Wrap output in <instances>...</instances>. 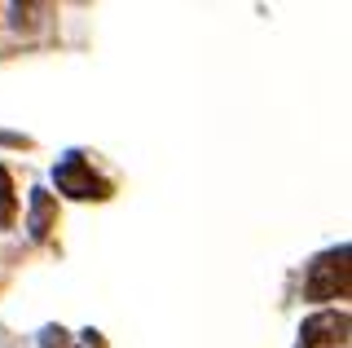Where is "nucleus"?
I'll list each match as a JSON object with an SVG mask.
<instances>
[{"label": "nucleus", "instance_id": "f257e3e1", "mask_svg": "<svg viewBox=\"0 0 352 348\" xmlns=\"http://www.w3.org/2000/svg\"><path fill=\"white\" fill-rule=\"evenodd\" d=\"M304 296H308V300H339V296H352V247L322 252L313 265H308Z\"/></svg>", "mask_w": 352, "mask_h": 348}, {"label": "nucleus", "instance_id": "f03ea898", "mask_svg": "<svg viewBox=\"0 0 352 348\" xmlns=\"http://www.w3.org/2000/svg\"><path fill=\"white\" fill-rule=\"evenodd\" d=\"M53 186H58V194H66V199H80V203H88V199H110V181H102L93 168L84 163V155H66L58 168H53Z\"/></svg>", "mask_w": 352, "mask_h": 348}, {"label": "nucleus", "instance_id": "7ed1b4c3", "mask_svg": "<svg viewBox=\"0 0 352 348\" xmlns=\"http://www.w3.org/2000/svg\"><path fill=\"white\" fill-rule=\"evenodd\" d=\"M352 340V313H339V309H317L313 318H304L300 326V344L295 348H335Z\"/></svg>", "mask_w": 352, "mask_h": 348}, {"label": "nucleus", "instance_id": "20e7f679", "mask_svg": "<svg viewBox=\"0 0 352 348\" xmlns=\"http://www.w3.org/2000/svg\"><path fill=\"white\" fill-rule=\"evenodd\" d=\"M53 216H58V203H53V194L49 190H31V221H27V230H31V238H49V230H53Z\"/></svg>", "mask_w": 352, "mask_h": 348}, {"label": "nucleus", "instance_id": "39448f33", "mask_svg": "<svg viewBox=\"0 0 352 348\" xmlns=\"http://www.w3.org/2000/svg\"><path fill=\"white\" fill-rule=\"evenodd\" d=\"M14 212H18V199H14V181H9V172L0 168V230H9V225H14Z\"/></svg>", "mask_w": 352, "mask_h": 348}]
</instances>
